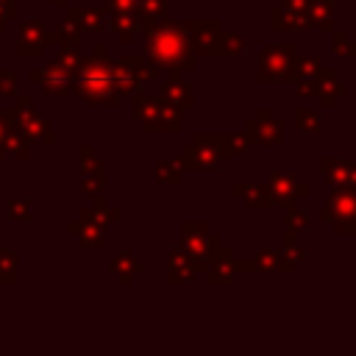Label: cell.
I'll use <instances>...</instances> for the list:
<instances>
[{
	"instance_id": "6da1fadb",
	"label": "cell",
	"mask_w": 356,
	"mask_h": 356,
	"mask_svg": "<svg viewBox=\"0 0 356 356\" xmlns=\"http://www.w3.org/2000/svg\"><path fill=\"white\" fill-rule=\"evenodd\" d=\"M150 44H153V53H156V58L164 64V61H175L178 56H184L186 53V47H184V39H181V33L178 31H161V33H153V39H150Z\"/></svg>"
}]
</instances>
